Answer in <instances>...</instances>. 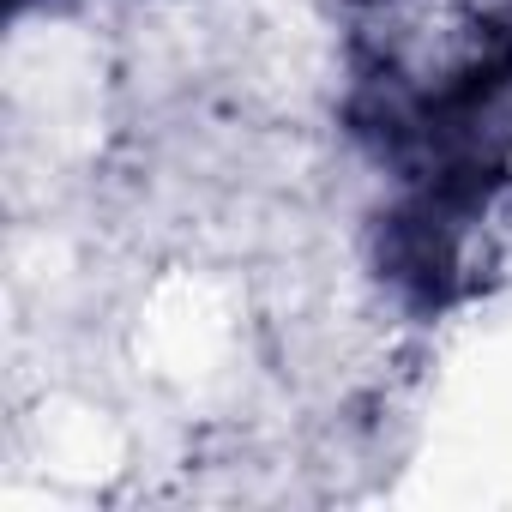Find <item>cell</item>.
<instances>
[{
  "mask_svg": "<svg viewBox=\"0 0 512 512\" xmlns=\"http://www.w3.org/2000/svg\"><path fill=\"white\" fill-rule=\"evenodd\" d=\"M13 7H37V0H13Z\"/></svg>",
  "mask_w": 512,
  "mask_h": 512,
  "instance_id": "cell-1",
  "label": "cell"
}]
</instances>
